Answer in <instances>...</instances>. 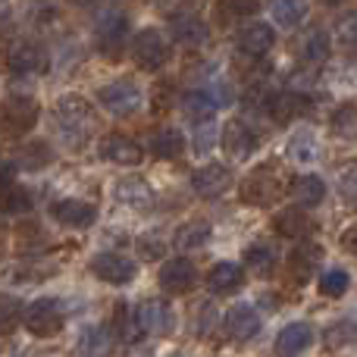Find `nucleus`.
Segmentation results:
<instances>
[{"instance_id": "nucleus-1", "label": "nucleus", "mask_w": 357, "mask_h": 357, "mask_svg": "<svg viewBox=\"0 0 357 357\" xmlns=\"http://www.w3.org/2000/svg\"><path fill=\"white\" fill-rule=\"evenodd\" d=\"M291 188V178L285 173L282 163H260L257 169H251L238 185V197L251 207H273L285 197V191Z\"/></svg>"}, {"instance_id": "nucleus-2", "label": "nucleus", "mask_w": 357, "mask_h": 357, "mask_svg": "<svg viewBox=\"0 0 357 357\" xmlns=\"http://www.w3.org/2000/svg\"><path fill=\"white\" fill-rule=\"evenodd\" d=\"M54 123L69 148H82L94 129L91 104L85 98H79V94H66V98H60L54 104Z\"/></svg>"}, {"instance_id": "nucleus-3", "label": "nucleus", "mask_w": 357, "mask_h": 357, "mask_svg": "<svg viewBox=\"0 0 357 357\" xmlns=\"http://www.w3.org/2000/svg\"><path fill=\"white\" fill-rule=\"evenodd\" d=\"M22 323L38 339H54L63 329V307L56 298H38L22 310Z\"/></svg>"}, {"instance_id": "nucleus-4", "label": "nucleus", "mask_w": 357, "mask_h": 357, "mask_svg": "<svg viewBox=\"0 0 357 357\" xmlns=\"http://www.w3.org/2000/svg\"><path fill=\"white\" fill-rule=\"evenodd\" d=\"M126 41H129V19H126V13L107 10L98 19V50L110 63H116L126 50Z\"/></svg>"}, {"instance_id": "nucleus-5", "label": "nucleus", "mask_w": 357, "mask_h": 357, "mask_svg": "<svg viewBox=\"0 0 357 357\" xmlns=\"http://www.w3.org/2000/svg\"><path fill=\"white\" fill-rule=\"evenodd\" d=\"M169 60V41L160 29H142L135 38V63L144 73H157Z\"/></svg>"}, {"instance_id": "nucleus-6", "label": "nucleus", "mask_w": 357, "mask_h": 357, "mask_svg": "<svg viewBox=\"0 0 357 357\" xmlns=\"http://www.w3.org/2000/svg\"><path fill=\"white\" fill-rule=\"evenodd\" d=\"M98 100L113 116H129V113H135L138 104H142V91H138L132 82H110V85H104L98 91Z\"/></svg>"}, {"instance_id": "nucleus-7", "label": "nucleus", "mask_w": 357, "mask_h": 357, "mask_svg": "<svg viewBox=\"0 0 357 357\" xmlns=\"http://www.w3.org/2000/svg\"><path fill=\"white\" fill-rule=\"evenodd\" d=\"M232 182H235V176L226 163H207V167H201L195 176H191V188H195V195L207 197V201L222 197L229 188H232Z\"/></svg>"}, {"instance_id": "nucleus-8", "label": "nucleus", "mask_w": 357, "mask_h": 357, "mask_svg": "<svg viewBox=\"0 0 357 357\" xmlns=\"http://www.w3.org/2000/svg\"><path fill=\"white\" fill-rule=\"evenodd\" d=\"M254 148H257V135H254V129L245 119L235 116L222 126V151H226L232 160H248V157L254 154Z\"/></svg>"}, {"instance_id": "nucleus-9", "label": "nucleus", "mask_w": 357, "mask_h": 357, "mask_svg": "<svg viewBox=\"0 0 357 357\" xmlns=\"http://www.w3.org/2000/svg\"><path fill=\"white\" fill-rule=\"evenodd\" d=\"M138 320H142L144 335H169L176 329V314L163 298H148L138 307Z\"/></svg>"}, {"instance_id": "nucleus-10", "label": "nucleus", "mask_w": 357, "mask_h": 357, "mask_svg": "<svg viewBox=\"0 0 357 357\" xmlns=\"http://www.w3.org/2000/svg\"><path fill=\"white\" fill-rule=\"evenodd\" d=\"M160 285L167 295H185L197 285V270L191 260L185 257H173L160 266Z\"/></svg>"}, {"instance_id": "nucleus-11", "label": "nucleus", "mask_w": 357, "mask_h": 357, "mask_svg": "<svg viewBox=\"0 0 357 357\" xmlns=\"http://www.w3.org/2000/svg\"><path fill=\"white\" fill-rule=\"evenodd\" d=\"M235 44H238V50L245 56H266L273 50V44H276V31L266 22H248L238 29Z\"/></svg>"}, {"instance_id": "nucleus-12", "label": "nucleus", "mask_w": 357, "mask_h": 357, "mask_svg": "<svg viewBox=\"0 0 357 357\" xmlns=\"http://www.w3.org/2000/svg\"><path fill=\"white\" fill-rule=\"evenodd\" d=\"M91 273L98 279H104V282L110 285H126L135 279V264H132L129 257H123V254H98V257H91Z\"/></svg>"}, {"instance_id": "nucleus-13", "label": "nucleus", "mask_w": 357, "mask_h": 357, "mask_svg": "<svg viewBox=\"0 0 357 357\" xmlns=\"http://www.w3.org/2000/svg\"><path fill=\"white\" fill-rule=\"evenodd\" d=\"M144 157L142 144L132 142L129 135H107L104 142H100V160L107 163H116V167H138Z\"/></svg>"}, {"instance_id": "nucleus-14", "label": "nucleus", "mask_w": 357, "mask_h": 357, "mask_svg": "<svg viewBox=\"0 0 357 357\" xmlns=\"http://www.w3.org/2000/svg\"><path fill=\"white\" fill-rule=\"evenodd\" d=\"M50 216L66 229H85L94 222L98 210H94L88 201H79V197H63V201L50 204Z\"/></svg>"}, {"instance_id": "nucleus-15", "label": "nucleus", "mask_w": 357, "mask_h": 357, "mask_svg": "<svg viewBox=\"0 0 357 357\" xmlns=\"http://www.w3.org/2000/svg\"><path fill=\"white\" fill-rule=\"evenodd\" d=\"M10 63L16 73H25V75H41V73H47L50 69V56H47V50L41 47V44H35V41H19L16 47L10 50Z\"/></svg>"}, {"instance_id": "nucleus-16", "label": "nucleus", "mask_w": 357, "mask_h": 357, "mask_svg": "<svg viewBox=\"0 0 357 357\" xmlns=\"http://www.w3.org/2000/svg\"><path fill=\"white\" fill-rule=\"evenodd\" d=\"M169 35H173L178 44H185V47H201V44H207L210 29L195 13H173V19H169Z\"/></svg>"}, {"instance_id": "nucleus-17", "label": "nucleus", "mask_w": 357, "mask_h": 357, "mask_svg": "<svg viewBox=\"0 0 357 357\" xmlns=\"http://www.w3.org/2000/svg\"><path fill=\"white\" fill-rule=\"evenodd\" d=\"M38 110H41V107H38L35 98L16 94V98H6L3 119L13 132H29V129H35V123H38Z\"/></svg>"}, {"instance_id": "nucleus-18", "label": "nucleus", "mask_w": 357, "mask_h": 357, "mask_svg": "<svg viewBox=\"0 0 357 357\" xmlns=\"http://www.w3.org/2000/svg\"><path fill=\"white\" fill-rule=\"evenodd\" d=\"M260 333V317L248 304H235L226 314V335L232 342H251Z\"/></svg>"}, {"instance_id": "nucleus-19", "label": "nucleus", "mask_w": 357, "mask_h": 357, "mask_svg": "<svg viewBox=\"0 0 357 357\" xmlns=\"http://www.w3.org/2000/svg\"><path fill=\"white\" fill-rule=\"evenodd\" d=\"M307 107H310V98H304L301 91H273L270 104H266V113H270L279 126H285L295 116L307 113Z\"/></svg>"}, {"instance_id": "nucleus-20", "label": "nucleus", "mask_w": 357, "mask_h": 357, "mask_svg": "<svg viewBox=\"0 0 357 357\" xmlns=\"http://www.w3.org/2000/svg\"><path fill=\"white\" fill-rule=\"evenodd\" d=\"M113 197H116V204H123V207H129V210H151L157 201L154 188H151L144 178H123V182H116Z\"/></svg>"}, {"instance_id": "nucleus-21", "label": "nucleus", "mask_w": 357, "mask_h": 357, "mask_svg": "<svg viewBox=\"0 0 357 357\" xmlns=\"http://www.w3.org/2000/svg\"><path fill=\"white\" fill-rule=\"evenodd\" d=\"M323 254H326V251H323V245L301 241V245L291 251V257H289V276H295L298 282H307V279L317 273V266H320Z\"/></svg>"}, {"instance_id": "nucleus-22", "label": "nucleus", "mask_w": 357, "mask_h": 357, "mask_svg": "<svg viewBox=\"0 0 357 357\" xmlns=\"http://www.w3.org/2000/svg\"><path fill=\"white\" fill-rule=\"evenodd\" d=\"M245 285V270L235 260H222L207 273V289L213 295H235Z\"/></svg>"}, {"instance_id": "nucleus-23", "label": "nucleus", "mask_w": 357, "mask_h": 357, "mask_svg": "<svg viewBox=\"0 0 357 357\" xmlns=\"http://www.w3.org/2000/svg\"><path fill=\"white\" fill-rule=\"evenodd\" d=\"M273 229H276V235H282V238H307L310 232H314V220H310L304 210L298 207H289V210H279L276 216H273Z\"/></svg>"}, {"instance_id": "nucleus-24", "label": "nucleus", "mask_w": 357, "mask_h": 357, "mask_svg": "<svg viewBox=\"0 0 357 357\" xmlns=\"http://www.w3.org/2000/svg\"><path fill=\"white\" fill-rule=\"evenodd\" d=\"M314 342V326L310 323H289L276 335V354H301Z\"/></svg>"}, {"instance_id": "nucleus-25", "label": "nucleus", "mask_w": 357, "mask_h": 357, "mask_svg": "<svg viewBox=\"0 0 357 357\" xmlns=\"http://www.w3.org/2000/svg\"><path fill=\"white\" fill-rule=\"evenodd\" d=\"M329 54H333V41H329V35L323 29H310L301 41V60L307 63L310 69H320V66H326Z\"/></svg>"}, {"instance_id": "nucleus-26", "label": "nucleus", "mask_w": 357, "mask_h": 357, "mask_svg": "<svg viewBox=\"0 0 357 357\" xmlns=\"http://www.w3.org/2000/svg\"><path fill=\"white\" fill-rule=\"evenodd\" d=\"M31 210V197L22 185H16L10 176L0 178V213L6 216H22Z\"/></svg>"}, {"instance_id": "nucleus-27", "label": "nucleus", "mask_w": 357, "mask_h": 357, "mask_svg": "<svg viewBox=\"0 0 357 357\" xmlns=\"http://www.w3.org/2000/svg\"><path fill=\"white\" fill-rule=\"evenodd\" d=\"M113 339L126 342V345H135V342L144 339L142 320H138V310H132L129 304H119L116 317H113Z\"/></svg>"}, {"instance_id": "nucleus-28", "label": "nucleus", "mask_w": 357, "mask_h": 357, "mask_svg": "<svg viewBox=\"0 0 357 357\" xmlns=\"http://www.w3.org/2000/svg\"><path fill=\"white\" fill-rule=\"evenodd\" d=\"M182 113L191 126H207L216 113V100L204 91H191L182 98Z\"/></svg>"}, {"instance_id": "nucleus-29", "label": "nucleus", "mask_w": 357, "mask_h": 357, "mask_svg": "<svg viewBox=\"0 0 357 357\" xmlns=\"http://www.w3.org/2000/svg\"><path fill=\"white\" fill-rule=\"evenodd\" d=\"M207 241H210V222L207 220H188L176 229L173 245L178 251H197V248H204Z\"/></svg>"}, {"instance_id": "nucleus-30", "label": "nucleus", "mask_w": 357, "mask_h": 357, "mask_svg": "<svg viewBox=\"0 0 357 357\" xmlns=\"http://www.w3.org/2000/svg\"><path fill=\"white\" fill-rule=\"evenodd\" d=\"M151 154L157 160H178L185 154V135L178 129H160L151 138Z\"/></svg>"}, {"instance_id": "nucleus-31", "label": "nucleus", "mask_w": 357, "mask_h": 357, "mask_svg": "<svg viewBox=\"0 0 357 357\" xmlns=\"http://www.w3.org/2000/svg\"><path fill=\"white\" fill-rule=\"evenodd\" d=\"M245 266L260 279L273 276V270H276V251H273L266 241H254L245 251Z\"/></svg>"}, {"instance_id": "nucleus-32", "label": "nucleus", "mask_w": 357, "mask_h": 357, "mask_svg": "<svg viewBox=\"0 0 357 357\" xmlns=\"http://www.w3.org/2000/svg\"><path fill=\"white\" fill-rule=\"evenodd\" d=\"M291 191H295L301 207H317V204H323V197H326V182H323L320 176H298L295 182H291Z\"/></svg>"}, {"instance_id": "nucleus-33", "label": "nucleus", "mask_w": 357, "mask_h": 357, "mask_svg": "<svg viewBox=\"0 0 357 357\" xmlns=\"http://www.w3.org/2000/svg\"><path fill=\"white\" fill-rule=\"evenodd\" d=\"M329 132H333L339 142H354L357 138V107L354 104L335 107L333 119H329Z\"/></svg>"}, {"instance_id": "nucleus-34", "label": "nucleus", "mask_w": 357, "mask_h": 357, "mask_svg": "<svg viewBox=\"0 0 357 357\" xmlns=\"http://www.w3.org/2000/svg\"><path fill=\"white\" fill-rule=\"evenodd\" d=\"M270 10L279 25L295 29V25H301L304 19H307V0H273Z\"/></svg>"}, {"instance_id": "nucleus-35", "label": "nucleus", "mask_w": 357, "mask_h": 357, "mask_svg": "<svg viewBox=\"0 0 357 357\" xmlns=\"http://www.w3.org/2000/svg\"><path fill=\"white\" fill-rule=\"evenodd\" d=\"M317 154H320V144H317V135L307 129L295 132V135L289 138V157L291 163H314Z\"/></svg>"}, {"instance_id": "nucleus-36", "label": "nucleus", "mask_w": 357, "mask_h": 357, "mask_svg": "<svg viewBox=\"0 0 357 357\" xmlns=\"http://www.w3.org/2000/svg\"><path fill=\"white\" fill-rule=\"evenodd\" d=\"M323 342H326L329 351H339V348H345V345H354L357 342V314L333 323V326L326 329V339Z\"/></svg>"}, {"instance_id": "nucleus-37", "label": "nucleus", "mask_w": 357, "mask_h": 357, "mask_svg": "<svg viewBox=\"0 0 357 357\" xmlns=\"http://www.w3.org/2000/svg\"><path fill=\"white\" fill-rule=\"evenodd\" d=\"M50 160H54V151L41 142L25 144V148H19V154H16V167H22V169H41V167H47Z\"/></svg>"}, {"instance_id": "nucleus-38", "label": "nucleus", "mask_w": 357, "mask_h": 357, "mask_svg": "<svg viewBox=\"0 0 357 357\" xmlns=\"http://www.w3.org/2000/svg\"><path fill=\"white\" fill-rule=\"evenodd\" d=\"M257 13V0H216V16L220 22H238Z\"/></svg>"}, {"instance_id": "nucleus-39", "label": "nucleus", "mask_w": 357, "mask_h": 357, "mask_svg": "<svg viewBox=\"0 0 357 357\" xmlns=\"http://www.w3.org/2000/svg\"><path fill=\"white\" fill-rule=\"evenodd\" d=\"M22 301L16 295H0V335H10L22 323Z\"/></svg>"}, {"instance_id": "nucleus-40", "label": "nucleus", "mask_w": 357, "mask_h": 357, "mask_svg": "<svg viewBox=\"0 0 357 357\" xmlns=\"http://www.w3.org/2000/svg\"><path fill=\"white\" fill-rule=\"evenodd\" d=\"M348 285H351V276L345 270H326L320 276V291L326 298H342L348 291Z\"/></svg>"}, {"instance_id": "nucleus-41", "label": "nucleus", "mask_w": 357, "mask_h": 357, "mask_svg": "<svg viewBox=\"0 0 357 357\" xmlns=\"http://www.w3.org/2000/svg\"><path fill=\"white\" fill-rule=\"evenodd\" d=\"M339 195L345 204L357 207V160L345 163V167L339 169Z\"/></svg>"}, {"instance_id": "nucleus-42", "label": "nucleus", "mask_w": 357, "mask_h": 357, "mask_svg": "<svg viewBox=\"0 0 357 357\" xmlns=\"http://www.w3.org/2000/svg\"><path fill=\"white\" fill-rule=\"evenodd\" d=\"M107 342H110V335H107L104 326H91L82 333L79 339V351L82 354H98V351H107Z\"/></svg>"}, {"instance_id": "nucleus-43", "label": "nucleus", "mask_w": 357, "mask_h": 357, "mask_svg": "<svg viewBox=\"0 0 357 357\" xmlns=\"http://www.w3.org/2000/svg\"><path fill=\"white\" fill-rule=\"evenodd\" d=\"M339 41H342V47L357 50V16H348L339 22Z\"/></svg>"}, {"instance_id": "nucleus-44", "label": "nucleus", "mask_w": 357, "mask_h": 357, "mask_svg": "<svg viewBox=\"0 0 357 357\" xmlns=\"http://www.w3.org/2000/svg\"><path fill=\"white\" fill-rule=\"evenodd\" d=\"M169 98H173V88L167 85V82H163V85H157L154 88V100H151V104H154V113H163L169 107Z\"/></svg>"}, {"instance_id": "nucleus-45", "label": "nucleus", "mask_w": 357, "mask_h": 357, "mask_svg": "<svg viewBox=\"0 0 357 357\" xmlns=\"http://www.w3.org/2000/svg\"><path fill=\"white\" fill-rule=\"evenodd\" d=\"M138 251H142V257H148V260H157V257H160V245L154 241V232H148L142 241H138Z\"/></svg>"}, {"instance_id": "nucleus-46", "label": "nucleus", "mask_w": 357, "mask_h": 357, "mask_svg": "<svg viewBox=\"0 0 357 357\" xmlns=\"http://www.w3.org/2000/svg\"><path fill=\"white\" fill-rule=\"evenodd\" d=\"M342 248H345L348 254H354V257H357V222H354V226H348L345 232H342Z\"/></svg>"}, {"instance_id": "nucleus-47", "label": "nucleus", "mask_w": 357, "mask_h": 357, "mask_svg": "<svg viewBox=\"0 0 357 357\" xmlns=\"http://www.w3.org/2000/svg\"><path fill=\"white\" fill-rule=\"evenodd\" d=\"M201 323H204V326H201V335H204V339H207V335L213 333V323H216L213 307H210V304H204V307H201Z\"/></svg>"}, {"instance_id": "nucleus-48", "label": "nucleus", "mask_w": 357, "mask_h": 357, "mask_svg": "<svg viewBox=\"0 0 357 357\" xmlns=\"http://www.w3.org/2000/svg\"><path fill=\"white\" fill-rule=\"evenodd\" d=\"M157 6H160L163 13H169V16H173V13H178V10H185V6H188V0H154Z\"/></svg>"}, {"instance_id": "nucleus-49", "label": "nucleus", "mask_w": 357, "mask_h": 357, "mask_svg": "<svg viewBox=\"0 0 357 357\" xmlns=\"http://www.w3.org/2000/svg\"><path fill=\"white\" fill-rule=\"evenodd\" d=\"M10 16H13V6H10V0H0V25H6V22H10Z\"/></svg>"}, {"instance_id": "nucleus-50", "label": "nucleus", "mask_w": 357, "mask_h": 357, "mask_svg": "<svg viewBox=\"0 0 357 357\" xmlns=\"http://www.w3.org/2000/svg\"><path fill=\"white\" fill-rule=\"evenodd\" d=\"M75 3H82V6H91V3H94V0H75Z\"/></svg>"}, {"instance_id": "nucleus-51", "label": "nucleus", "mask_w": 357, "mask_h": 357, "mask_svg": "<svg viewBox=\"0 0 357 357\" xmlns=\"http://www.w3.org/2000/svg\"><path fill=\"white\" fill-rule=\"evenodd\" d=\"M323 3H339V0H323Z\"/></svg>"}]
</instances>
